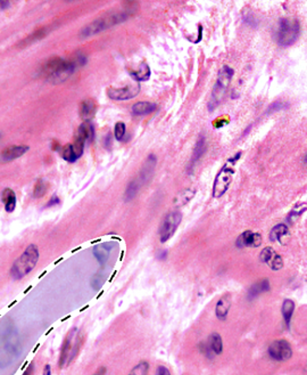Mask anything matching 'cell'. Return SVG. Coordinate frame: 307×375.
I'll use <instances>...</instances> for the list:
<instances>
[{"instance_id":"cell-8","label":"cell","mask_w":307,"mask_h":375,"mask_svg":"<svg viewBox=\"0 0 307 375\" xmlns=\"http://www.w3.org/2000/svg\"><path fill=\"white\" fill-rule=\"evenodd\" d=\"M182 220V213L180 211H170L164 217L159 226V238L162 243H165L173 236L178 227L180 226Z\"/></svg>"},{"instance_id":"cell-36","label":"cell","mask_w":307,"mask_h":375,"mask_svg":"<svg viewBox=\"0 0 307 375\" xmlns=\"http://www.w3.org/2000/svg\"><path fill=\"white\" fill-rule=\"evenodd\" d=\"M102 283H104V279L101 278L99 274L94 275L92 279H91V286H92V289L96 290V291L100 290V288L102 286Z\"/></svg>"},{"instance_id":"cell-42","label":"cell","mask_w":307,"mask_h":375,"mask_svg":"<svg viewBox=\"0 0 307 375\" xmlns=\"http://www.w3.org/2000/svg\"><path fill=\"white\" fill-rule=\"evenodd\" d=\"M105 146L107 147V149L112 146V134H108L105 137Z\"/></svg>"},{"instance_id":"cell-40","label":"cell","mask_w":307,"mask_h":375,"mask_svg":"<svg viewBox=\"0 0 307 375\" xmlns=\"http://www.w3.org/2000/svg\"><path fill=\"white\" fill-rule=\"evenodd\" d=\"M157 375H171V373H170V371H169V369H167V367L159 366Z\"/></svg>"},{"instance_id":"cell-19","label":"cell","mask_w":307,"mask_h":375,"mask_svg":"<svg viewBox=\"0 0 307 375\" xmlns=\"http://www.w3.org/2000/svg\"><path fill=\"white\" fill-rule=\"evenodd\" d=\"M157 109V105L152 102H138L132 106V113L134 115L151 114Z\"/></svg>"},{"instance_id":"cell-6","label":"cell","mask_w":307,"mask_h":375,"mask_svg":"<svg viewBox=\"0 0 307 375\" xmlns=\"http://www.w3.org/2000/svg\"><path fill=\"white\" fill-rule=\"evenodd\" d=\"M126 13H118V14H111V15L97 18L93 22H91L90 24H88L87 27L82 28L81 32H80V37L81 39H87L91 36L98 35L102 31L107 30L108 28L114 27V25L121 23V22L125 21L127 18Z\"/></svg>"},{"instance_id":"cell-44","label":"cell","mask_w":307,"mask_h":375,"mask_svg":"<svg viewBox=\"0 0 307 375\" xmlns=\"http://www.w3.org/2000/svg\"><path fill=\"white\" fill-rule=\"evenodd\" d=\"M8 6H10V3L8 1H0V8L1 9H6Z\"/></svg>"},{"instance_id":"cell-43","label":"cell","mask_w":307,"mask_h":375,"mask_svg":"<svg viewBox=\"0 0 307 375\" xmlns=\"http://www.w3.org/2000/svg\"><path fill=\"white\" fill-rule=\"evenodd\" d=\"M42 375H51V367L50 365H46L45 370H43Z\"/></svg>"},{"instance_id":"cell-38","label":"cell","mask_w":307,"mask_h":375,"mask_svg":"<svg viewBox=\"0 0 307 375\" xmlns=\"http://www.w3.org/2000/svg\"><path fill=\"white\" fill-rule=\"evenodd\" d=\"M244 20L247 24L251 25V27H256V25H257V22H256L255 16L253 15V13L249 12V10H247V12L244 13Z\"/></svg>"},{"instance_id":"cell-12","label":"cell","mask_w":307,"mask_h":375,"mask_svg":"<svg viewBox=\"0 0 307 375\" xmlns=\"http://www.w3.org/2000/svg\"><path fill=\"white\" fill-rule=\"evenodd\" d=\"M262 244V236L261 234L254 233V231L247 230L244 231L240 236L237 238L236 245L238 248H246V246H250V248H258Z\"/></svg>"},{"instance_id":"cell-10","label":"cell","mask_w":307,"mask_h":375,"mask_svg":"<svg viewBox=\"0 0 307 375\" xmlns=\"http://www.w3.org/2000/svg\"><path fill=\"white\" fill-rule=\"evenodd\" d=\"M139 91H140V84L138 82L123 88H109L107 95L109 98L114 99V101H126V99L136 97Z\"/></svg>"},{"instance_id":"cell-26","label":"cell","mask_w":307,"mask_h":375,"mask_svg":"<svg viewBox=\"0 0 307 375\" xmlns=\"http://www.w3.org/2000/svg\"><path fill=\"white\" fill-rule=\"evenodd\" d=\"M210 348L214 355H221L223 351V341L220 334L213 333L210 337Z\"/></svg>"},{"instance_id":"cell-29","label":"cell","mask_w":307,"mask_h":375,"mask_svg":"<svg viewBox=\"0 0 307 375\" xmlns=\"http://www.w3.org/2000/svg\"><path fill=\"white\" fill-rule=\"evenodd\" d=\"M45 35H46V29L45 28L38 29V30H35L30 37H27V38H25L23 41L21 42V45H28V43L33 42V41H35V40L42 39L43 37H45Z\"/></svg>"},{"instance_id":"cell-30","label":"cell","mask_w":307,"mask_h":375,"mask_svg":"<svg viewBox=\"0 0 307 375\" xmlns=\"http://www.w3.org/2000/svg\"><path fill=\"white\" fill-rule=\"evenodd\" d=\"M149 372V363L140 362L131 371L129 375H148Z\"/></svg>"},{"instance_id":"cell-41","label":"cell","mask_w":307,"mask_h":375,"mask_svg":"<svg viewBox=\"0 0 307 375\" xmlns=\"http://www.w3.org/2000/svg\"><path fill=\"white\" fill-rule=\"evenodd\" d=\"M58 203H60V198H58L57 196H53L50 198L49 203H47L46 207L49 208V207H51V205H55V204H58Z\"/></svg>"},{"instance_id":"cell-34","label":"cell","mask_w":307,"mask_h":375,"mask_svg":"<svg viewBox=\"0 0 307 375\" xmlns=\"http://www.w3.org/2000/svg\"><path fill=\"white\" fill-rule=\"evenodd\" d=\"M270 268H271L272 270H280L281 268L283 267V260H282V257H281L280 255H276L273 257L272 260L270 261V262L268 263Z\"/></svg>"},{"instance_id":"cell-4","label":"cell","mask_w":307,"mask_h":375,"mask_svg":"<svg viewBox=\"0 0 307 375\" xmlns=\"http://www.w3.org/2000/svg\"><path fill=\"white\" fill-rule=\"evenodd\" d=\"M299 35H301V24L296 18H280L274 30V39L281 47L294 45Z\"/></svg>"},{"instance_id":"cell-35","label":"cell","mask_w":307,"mask_h":375,"mask_svg":"<svg viewBox=\"0 0 307 375\" xmlns=\"http://www.w3.org/2000/svg\"><path fill=\"white\" fill-rule=\"evenodd\" d=\"M125 131H126V127L125 124H124L123 122H118L115 124V128H114V132H115V137L116 139H119V141H121L124 137V135H125Z\"/></svg>"},{"instance_id":"cell-37","label":"cell","mask_w":307,"mask_h":375,"mask_svg":"<svg viewBox=\"0 0 307 375\" xmlns=\"http://www.w3.org/2000/svg\"><path fill=\"white\" fill-rule=\"evenodd\" d=\"M288 108L287 104H284L282 102H276L273 103L272 105H270V108L268 109V113H272V112H277L281 111V110Z\"/></svg>"},{"instance_id":"cell-16","label":"cell","mask_w":307,"mask_h":375,"mask_svg":"<svg viewBox=\"0 0 307 375\" xmlns=\"http://www.w3.org/2000/svg\"><path fill=\"white\" fill-rule=\"evenodd\" d=\"M1 202L7 212L12 213L16 208V194L13 189L5 188L1 192Z\"/></svg>"},{"instance_id":"cell-3","label":"cell","mask_w":307,"mask_h":375,"mask_svg":"<svg viewBox=\"0 0 307 375\" xmlns=\"http://www.w3.org/2000/svg\"><path fill=\"white\" fill-rule=\"evenodd\" d=\"M83 343H85V334L82 331H79L76 327L69 331L67 336L65 337L61 349L60 362H58L61 369L67 367L76 358Z\"/></svg>"},{"instance_id":"cell-24","label":"cell","mask_w":307,"mask_h":375,"mask_svg":"<svg viewBox=\"0 0 307 375\" xmlns=\"http://www.w3.org/2000/svg\"><path fill=\"white\" fill-rule=\"evenodd\" d=\"M139 188H140V182H139V179H133L132 182H130L125 189V193H124V202L132 201L133 198L137 196Z\"/></svg>"},{"instance_id":"cell-5","label":"cell","mask_w":307,"mask_h":375,"mask_svg":"<svg viewBox=\"0 0 307 375\" xmlns=\"http://www.w3.org/2000/svg\"><path fill=\"white\" fill-rule=\"evenodd\" d=\"M235 75V71L228 65L222 66V69L218 72V78L217 81L215 83L212 91L211 101L208 103V110L211 112H213L215 109L223 102V99L225 98L226 94H228V88L231 82L232 76Z\"/></svg>"},{"instance_id":"cell-1","label":"cell","mask_w":307,"mask_h":375,"mask_svg":"<svg viewBox=\"0 0 307 375\" xmlns=\"http://www.w3.org/2000/svg\"><path fill=\"white\" fill-rule=\"evenodd\" d=\"M78 69L72 60H65L61 57H51L47 63L43 65L42 73L47 76L49 81L54 83H61L67 80L73 75V72Z\"/></svg>"},{"instance_id":"cell-33","label":"cell","mask_w":307,"mask_h":375,"mask_svg":"<svg viewBox=\"0 0 307 375\" xmlns=\"http://www.w3.org/2000/svg\"><path fill=\"white\" fill-rule=\"evenodd\" d=\"M305 209H306V203H303V205H302V203L296 205V207L291 210L290 215L288 216V222L289 223L295 222V219L298 218V217L305 211Z\"/></svg>"},{"instance_id":"cell-39","label":"cell","mask_w":307,"mask_h":375,"mask_svg":"<svg viewBox=\"0 0 307 375\" xmlns=\"http://www.w3.org/2000/svg\"><path fill=\"white\" fill-rule=\"evenodd\" d=\"M33 372H34V363L32 362L29 364V366L27 367V370L24 371L23 374L22 375H33Z\"/></svg>"},{"instance_id":"cell-2","label":"cell","mask_w":307,"mask_h":375,"mask_svg":"<svg viewBox=\"0 0 307 375\" xmlns=\"http://www.w3.org/2000/svg\"><path fill=\"white\" fill-rule=\"evenodd\" d=\"M40 252L39 248L35 244L28 245L23 253L14 261L9 274L13 279H22L34 269L39 261Z\"/></svg>"},{"instance_id":"cell-15","label":"cell","mask_w":307,"mask_h":375,"mask_svg":"<svg viewBox=\"0 0 307 375\" xmlns=\"http://www.w3.org/2000/svg\"><path fill=\"white\" fill-rule=\"evenodd\" d=\"M97 112V104L93 99H85L80 104V116L82 120L90 121Z\"/></svg>"},{"instance_id":"cell-23","label":"cell","mask_w":307,"mask_h":375,"mask_svg":"<svg viewBox=\"0 0 307 375\" xmlns=\"http://www.w3.org/2000/svg\"><path fill=\"white\" fill-rule=\"evenodd\" d=\"M281 310H282V316H283L284 323H286L287 327H289L291 317H292V315H294V310H295V302L290 299H286L283 301Z\"/></svg>"},{"instance_id":"cell-7","label":"cell","mask_w":307,"mask_h":375,"mask_svg":"<svg viewBox=\"0 0 307 375\" xmlns=\"http://www.w3.org/2000/svg\"><path fill=\"white\" fill-rule=\"evenodd\" d=\"M241 153L236 154L235 156L229 159L228 162L223 165L222 169L218 172L216 178L214 180V186H213V196L214 197H221L226 193V190L229 189L230 185L232 183L233 174H235V164L237 160L240 159Z\"/></svg>"},{"instance_id":"cell-13","label":"cell","mask_w":307,"mask_h":375,"mask_svg":"<svg viewBox=\"0 0 307 375\" xmlns=\"http://www.w3.org/2000/svg\"><path fill=\"white\" fill-rule=\"evenodd\" d=\"M157 164V159L154 154H151L146 160L145 164L142 165V169L140 171V176H139V182L140 184H148L151 182L154 172H155V168Z\"/></svg>"},{"instance_id":"cell-32","label":"cell","mask_w":307,"mask_h":375,"mask_svg":"<svg viewBox=\"0 0 307 375\" xmlns=\"http://www.w3.org/2000/svg\"><path fill=\"white\" fill-rule=\"evenodd\" d=\"M276 255V252L274 251L272 248L268 246V248L263 249L261 253H259V260H261L262 262H264V263H269Z\"/></svg>"},{"instance_id":"cell-22","label":"cell","mask_w":307,"mask_h":375,"mask_svg":"<svg viewBox=\"0 0 307 375\" xmlns=\"http://www.w3.org/2000/svg\"><path fill=\"white\" fill-rule=\"evenodd\" d=\"M76 134H79L80 136H82L83 138L86 139V142H92L94 138V130H93V126L91 124L90 121H85L81 126L79 127L78 131Z\"/></svg>"},{"instance_id":"cell-17","label":"cell","mask_w":307,"mask_h":375,"mask_svg":"<svg viewBox=\"0 0 307 375\" xmlns=\"http://www.w3.org/2000/svg\"><path fill=\"white\" fill-rule=\"evenodd\" d=\"M205 150H206V141H205V136L202 135L198 138V141H197L195 149H193L192 159H191V162H190V164H189V172H190V170H191V169H193L195 164L200 160V157L204 155Z\"/></svg>"},{"instance_id":"cell-20","label":"cell","mask_w":307,"mask_h":375,"mask_svg":"<svg viewBox=\"0 0 307 375\" xmlns=\"http://www.w3.org/2000/svg\"><path fill=\"white\" fill-rule=\"evenodd\" d=\"M131 76L136 79L137 82H141V81H147V80L151 78V68H149L148 64L142 63L140 66H139L138 71H131Z\"/></svg>"},{"instance_id":"cell-45","label":"cell","mask_w":307,"mask_h":375,"mask_svg":"<svg viewBox=\"0 0 307 375\" xmlns=\"http://www.w3.org/2000/svg\"><path fill=\"white\" fill-rule=\"evenodd\" d=\"M105 373H106V370L104 369V367H102V369L98 370V372L94 373L93 375H105Z\"/></svg>"},{"instance_id":"cell-21","label":"cell","mask_w":307,"mask_h":375,"mask_svg":"<svg viewBox=\"0 0 307 375\" xmlns=\"http://www.w3.org/2000/svg\"><path fill=\"white\" fill-rule=\"evenodd\" d=\"M195 194L196 190L192 188H187L182 190V192L179 193L177 197L174 198V204L177 205V207H182V205L189 203L193 198V196H195Z\"/></svg>"},{"instance_id":"cell-18","label":"cell","mask_w":307,"mask_h":375,"mask_svg":"<svg viewBox=\"0 0 307 375\" xmlns=\"http://www.w3.org/2000/svg\"><path fill=\"white\" fill-rule=\"evenodd\" d=\"M269 291H270V282H269V279L268 278L262 279L261 282L255 283V284H253V285L250 286L249 291H248V293H247L248 299L253 300V299H255V298H257L261 293H263V292H269Z\"/></svg>"},{"instance_id":"cell-11","label":"cell","mask_w":307,"mask_h":375,"mask_svg":"<svg viewBox=\"0 0 307 375\" xmlns=\"http://www.w3.org/2000/svg\"><path fill=\"white\" fill-rule=\"evenodd\" d=\"M30 146L28 145H12L6 147L0 152V163H8L12 161L23 156L25 153L29 152Z\"/></svg>"},{"instance_id":"cell-27","label":"cell","mask_w":307,"mask_h":375,"mask_svg":"<svg viewBox=\"0 0 307 375\" xmlns=\"http://www.w3.org/2000/svg\"><path fill=\"white\" fill-rule=\"evenodd\" d=\"M93 256L101 264H105L109 258V248H106V245H96L93 248Z\"/></svg>"},{"instance_id":"cell-14","label":"cell","mask_w":307,"mask_h":375,"mask_svg":"<svg viewBox=\"0 0 307 375\" xmlns=\"http://www.w3.org/2000/svg\"><path fill=\"white\" fill-rule=\"evenodd\" d=\"M231 304L232 297L230 293H225L224 296L217 301L216 307H215V314H216V317L220 319V321H225L226 317H228Z\"/></svg>"},{"instance_id":"cell-31","label":"cell","mask_w":307,"mask_h":375,"mask_svg":"<svg viewBox=\"0 0 307 375\" xmlns=\"http://www.w3.org/2000/svg\"><path fill=\"white\" fill-rule=\"evenodd\" d=\"M61 156H63V159L65 161H67V162H75L76 160V156L74 154V150H73V147H72V144H67L65 145L63 147V152H61Z\"/></svg>"},{"instance_id":"cell-9","label":"cell","mask_w":307,"mask_h":375,"mask_svg":"<svg viewBox=\"0 0 307 375\" xmlns=\"http://www.w3.org/2000/svg\"><path fill=\"white\" fill-rule=\"evenodd\" d=\"M270 357L277 362H286L292 357V348L286 340H276L269 347Z\"/></svg>"},{"instance_id":"cell-28","label":"cell","mask_w":307,"mask_h":375,"mask_svg":"<svg viewBox=\"0 0 307 375\" xmlns=\"http://www.w3.org/2000/svg\"><path fill=\"white\" fill-rule=\"evenodd\" d=\"M47 190H48V183L46 182L45 179L40 178L36 180V183L34 184V188H33V197L34 198H41L42 196L46 195Z\"/></svg>"},{"instance_id":"cell-25","label":"cell","mask_w":307,"mask_h":375,"mask_svg":"<svg viewBox=\"0 0 307 375\" xmlns=\"http://www.w3.org/2000/svg\"><path fill=\"white\" fill-rule=\"evenodd\" d=\"M289 233V229H288L287 225L284 224H279V225L274 226L273 228L270 231V240L272 242H276V241H281V238Z\"/></svg>"}]
</instances>
